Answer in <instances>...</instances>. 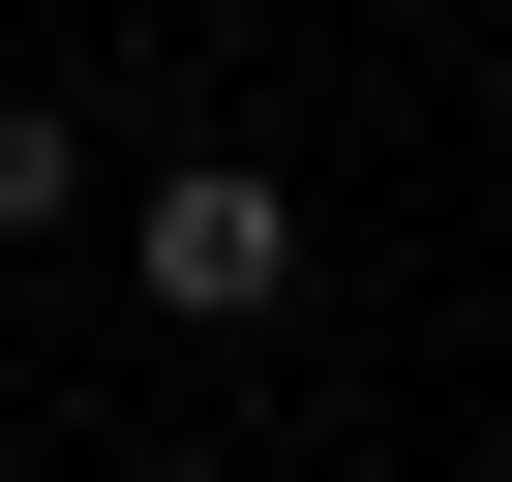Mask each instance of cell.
Segmentation results:
<instances>
[{"mask_svg": "<svg viewBox=\"0 0 512 482\" xmlns=\"http://www.w3.org/2000/svg\"><path fill=\"white\" fill-rule=\"evenodd\" d=\"M121 302H151V332H272V302H302V211L241 181V151H181V181L121 211Z\"/></svg>", "mask_w": 512, "mask_h": 482, "instance_id": "6da1fadb", "label": "cell"}, {"mask_svg": "<svg viewBox=\"0 0 512 482\" xmlns=\"http://www.w3.org/2000/svg\"><path fill=\"white\" fill-rule=\"evenodd\" d=\"M61 211H91V121H61V91H0V241H61Z\"/></svg>", "mask_w": 512, "mask_h": 482, "instance_id": "7a4b0ae2", "label": "cell"}]
</instances>
